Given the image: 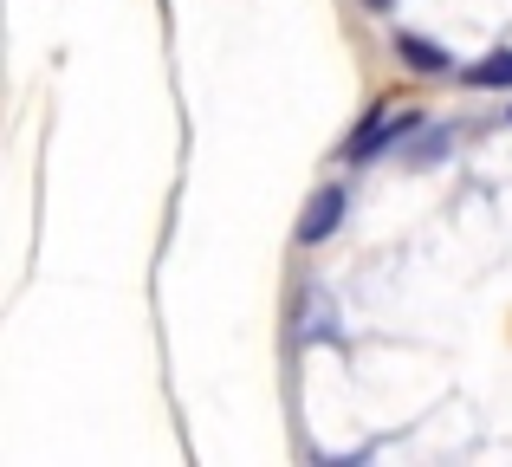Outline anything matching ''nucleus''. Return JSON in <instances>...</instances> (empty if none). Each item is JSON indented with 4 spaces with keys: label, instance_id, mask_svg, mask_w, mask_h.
Wrapping results in <instances>:
<instances>
[{
    "label": "nucleus",
    "instance_id": "obj_1",
    "mask_svg": "<svg viewBox=\"0 0 512 467\" xmlns=\"http://www.w3.org/2000/svg\"><path fill=\"white\" fill-rule=\"evenodd\" d=\"M415 130H422V111H389V104H370L363 124L350 130V143H344V163H370V156H383L389 143L415 137Z\"/></svg>",
    "mask_w": 512,
    "mask_h": 467
},
{
    "label": "nucleus",
    "instance_id": "obj_2",
    "mask_svg": "<svg viewBox=\"0 0 512 467\" xmlns=\"http://www.w3.org/2000/svg\"><path fill=\"white\" fill-rule=\"evenodd\" d=\"M396 59L409 65V72H422V78H441V72H454L448 46H435L428 33H396Z\"/></svg>",
    "mask_w": 512,
    "mask_h": 467
},
{
    "label": "nucleus",
    "instance_id": "obj_3",
    "mask_svg": "<svg viewBox=\"0 0 512 467\" xmlns=\"http://www.w3.org/2000/svg\"><path fill=\"white\" fill-rule=\"evenodd\" d=\"M338 221H344V189H318L312 208H305V221H299V240H305V247H318V240L338 234Z\"/></svg>",
    "mask_w": 512,
    "mask_h": 467
},
{
    "label": "nucleus",
    "instance_id": "obj_4",
    "mask_svg": "<svg viewBox=\"0 0 512 467\" xmlns=\"http://www.w3.org/2000/svg\"><path fill=\"white\" fill-rule=\"evenodd\" d=\"M467 85H474V91H512V46L487 52L480 65H467Z\"/></svg>",
    "mask_w": 512,
    "mask_h": 467
},
{
    "label": "nucleus",
    "instance_id": "obj_5",
    "mask_svg": "<svg viewBox=\"0 0 512 467\" xmlns=\"http://www.w3.org/2000/svg\"><path fill=\"white\" fill-rule=\"evenodd\" d=\"M441 150H448V130H428L422 143L409 137V163H441Z\"/></svg>",
    "mask_w": 512,
    "mask_h": 467
},
{
    "label": "nucleus",
    "instance_id": "obj_6",
    "mask_svg": "<svg viewBox=\"0 0 512 467\" xmlns=\"http://www.w3.org/2000/svg\"><path fill=\"white\" fill-rule=\"evenodd\" d=\"M363 7H370V13H389V7H396V0H363Z\"/></svg>",
    "mask_w": 512,
    "mask_h": 467
},
{
    "label": "nucleus",
    "instance_id": "obj_7",
    "mask_svg": "<svg viewBox=\"0 0 512 467\" xmlns=\"http://www.w3.org/2000/svg\"><path fill=\"white\" fill-rule=\"evenodd\" d=\"M506 124H512V111H506Z\"/></svg>",
    "mask_w": 512,
    "mask_h": 467
}]
</instances>
